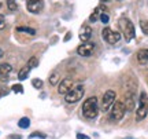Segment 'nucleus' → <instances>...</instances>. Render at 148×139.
Masks as SVG:
<instances>
[{
    "instance_id": "1",
    "label": "nucleus",
    "mask_w": 148,
    "mask_h": 139,
    "mask_svg": "<svg viewBox=\"0 0 148 139\" xmlns=\"http://www.w3.org/2000/svg\"><path fill=\"white\" fill-rule=\"evenodd\" d=\"M82 113L86 118H96L99 114V102L96 96H89L82 105Z\"/></svg>"
},
{
    "instance_id": "2",
    "label": "nucleus",
    "mask_w": 148,
    "mask_h": 139,
    "mask_svg": "<svg viewBox=\"0 0 148 139\" xmlns=\"http://www.w3.org/2000/svg\"><path fill=\"white\" fill-rule=\"evenodd\" d=\"M84 92H85L84 86L82 84H77V86L71 87V90L64 95V101L67 103H75L84 96Z\"/></svg>"
},
{
    "instance_id": "3",
    "label": "nucleus",
    "mask_w": 148,
    "mask_h": 139,
    "mask_svg": "<svg viewBox=\"0 0 148 139\" xmlns=\"http://www.w3.org/2000/svg\"><path fill=\"white\" fill-rule=\"evenodd\" d=\"M119 28H121L122 33H123V36L126 39V41H130L133 37H134V26H133V22L130 19H127V18H121L119 21Z\"/></svg>"
},
{
    "instance_id": "4",
    "label": "nucleus",
    "mask_w": 148,
    "mask_h": 139,
    "mask_svg": "<svg viewBox=\"0 0 148 139\" xmlns=\"http://www.w3.org/2000/svg\"><path fill=\"white\" fill-rule=\"evenodd\" d=\"M147 114H148V95L145 92H141L140 94L137 112H136V120L141 121V120H144V118L147 117Z\"/></svg>"
},
{
    "instance_id": "5",
    "label": "nucleus",
    "mask_w": 148,
    "mask_h": 139,
    "mask_svg": "<svg viewBox=\"0 0 148 139\" xmlns=\"http://www.w3.org/2000/svg\"><path fill=\"white\" fill-rule=\"evenodd\" d=\"M125 113H126V106H125V103L122 101H115L114 105H112V107H111L110 118L112 121H119V120L123 118Z\"/></svg>"
},
{
    "instance_id": "6",
    "label": "nucleus",
    "mask_w": 148,
    "mask_h": 139,
    "mask_svg": "<svg viewBox=\"0 0 148 139\" xmlns=\"http://www.w3.org/2000/svg\"><path fill=\"white\" fill-rule=\"evenodd\" d=\"M115 98H116V94L115 91H112V90H108V91L104 92V95H103V99H101V110L103 112H108L112 105H114V102H115Z\"/></svg>"
},
{
    "instance_id": "7",
    "label": "nucleus",
    "mask_w": 148,
    "mask_h": 139,
    "mask_svg": "<svg viewBox=\"0 0 148 139\" xmlns=\"http://www.w3.org/2000/svg\"><path fill=\"white\" fill-rule=\"evenodd\" d=\"M101 35H103V39H104L108 44H115L121 40V33L114 32V30H111L110 28H104Z\"/></svg>"
},
{
    "instance_id": "8",
    "label": "nucleus",
    "mask_w": 148,
    "mask_h": 139,
    "mask_svg": "<svg viewBox=\"0 0 148 139\" xmlns=\"http://www.w3.org/2000/svg\"><path fill=\"white\" fill-rule=\"evenodd\" d=\"M93 51H95V44L89 43V41L79 44L78 48H77V53H78V55H81V57H89V55L93 54Z\"/></svg>"
},
{
    "instance_id": "9",
    "label": "nucleus",
    "mask_w": 148,
    "mask_h": 139,
    "mask_svg": "<svg viewBox=\"0 0 148 139\" xmlns=\"http://www.w3.org/2000/svg\"><path fill=\"white\" fill-rule=\"evenodd\" d=\"M26 8L29 12L38 14V12L44 8V3H42V0H27Z\"/></svg>"
},
{
    "instance_id": "10",
    "label": "nucleus",
    "mask_w": 148,
    "mask_h": 139,
    "mask_svg": "<svg viewBox=\"0 0 148 139\" xmlns=\"http://www.w3.org/2000/svg\"><path fill=\"white\" fill-rule=\"evenodd\" d=\"M71 87H73V81L70 80V79H63L58 84V92L60 95H66L71 90Z\"/></svg>"
},
{
    "instance_id": "11",
    "label": "nucleus",
    "mask_w": 148,
    "mask_h": 139,
    "mask_svg": "<svg viewBox=\"0 0 148 139\" xmlns=\"http://www.w3.org/2000/svg\"><path fill=\"white\" fill-rule=\"evenodd\" d=\"M90 36H92V28L90 26L81 28V30H79V40H81L82 43H86L90 39Z\"/></svg>"
},
{
    "instance_id": "12",
    "label": "nucleus",
    "mask_w": 148,
    "mask_h": 139,
    "mask_svg": "<svg viewBox=\"0 0 148 139\" xmlns=\"http://www.w3.org/2000/svg\"><path fill=\"white\" fill-rule=\"evenodd\" d=\"M136 58H137L138 64H148V48H143V50H138L137 51V55H136Z\"/></svg>"
},
{
    "instance_id": "13",
    "label": "nucleus",
    "mask_w": 148,
    "mask_h": 139,
    "mask_svg": "<svg viewBox=\"0 0 148 139\" xmlns=\"http://www.w3.org/2000/svg\"><path fill=\"white\" fill-rule=\"evenodd\" d=\"M125 103V106H126V110H133L134 109V96H133V94H129V95H126V101L123 102Z\"/></svg>"
},
{
    "instance_id": "14",
    "label": "nucleus",
    "mask_w": 148,
    "mask_h": 139,
    "mask_svg": "<svg viewBox=\"0 0 148 139\" xmlns=\"http://www.w3.org/2000/svg\"><path fill=\"white\" fill-rule=\"evenodd\" d=\"M11 70H12V66L10 64H0V76L10 75Z\"/></svg>"
},
{
    "instance_id": "15",
    "label": "nucleus",
    "mask_w": 148,
    "mask_h": 139,
    "mask_svg": "<svg viewBox=\"0 0 148 139\" xmlns=\"http://www.w3.org/2000/svg\"><path fill=\"white\" fill-rule=\"evenodd\" d=\"M60 80H62V79H60V75H59L58 72H53L52 75L49 76V84H51V86H56V84H59V83H60Z\"/></svg>"
},
{
    "instance_id": "16",
    "label": "nucleus",
    "mask_w": 148,
    "mask_h": 139,
    "mask_svg": "<svg viewBox=\"0 0 148 139\" xmlns=\"http://www.w3.org/2000/svg\"><path fill=\"white\" fill-rule=\"evenodd\" d=\"M29 73H30V68H29V66H25V68H22V69L19 70L18 79H19V80H25V79H27Z\"/></svg>"
},
{
    "instance_id": "17",
    "label": "nucleus",
    "mask_w": 148,
    "mask_h": 139,
    "mask_svg": "<svg viewBox=\"0 0 148 139\" xmlns=\"http://www.w3.org/2000/svg\"><path fill=\"white\" fill-rule=\"evenodd\" d=\"M18 125L21 127V128H23V129H26L29 125H30V120L27 117H22L19 121H18Z\"/></svg>"
},
{
    "instance_id": "18",
    "label": "nucleus",
    "mask_w": 148,
    "mask_h": 139,
    "mask_svg": "<svg viewBox=\"0 0 148 139\" xmlns=\"http://www.w3.org/2000/svg\"><path fill=\"white\" fill-rule=\"evenodd\" d=\"M7 7L10 11H16L18 10V3L16 0H7Z\"/></svg>"
},
{
    "instance_id": "19",
    "label": "nucleus",
    "mask_w": 148,
    "mask_h": 139,
    "mask_svg": "<svg viewBox=\"0 0 148 139\" xmlns=\"http://www.w3.org/2000/svg\"><path fill=\"white\" fill-rule=\"evenodd\" d=\"M16 30H18V32H26V33H29V35H34V33H36L34 29H32V28H29V26H18Z\"/></svg>"
},
{
    "instance_id": "20",
    "label": "nucleus",
    "mask_w": 148,
    "mask_h": 139,
    "mask_svg": "<svg viewBox=\"0 0 148 139\" xmlns=\"http://www.w3.org/2000/svg\"><path fill=\"white\" fill-rule=\"evenodd\" d=\"M27 66L32 69V68H36V66H38V59L36 58V57H32V58L27 61Z\"/></svg>"
},
{
    "instance_id": "21",
    "label": "nucleus",
    "mask_w": 148,
    "mask_h": 139,
    "mask_svg": "<svg viewBox=\"0 0 148 139\" xmlns=\"http://www.w3.org/2000/svg\"><path fill=\"white\" fill-rule=\"evenodd\" d=\"M11 90L14 92H16V94H22V92H23V87H22L21 84H14V86L11 87Z\"/></svg>"
},
{
    "instance_id": "22",
    "label": "nucleus",
    "mask_w": 148,
    "mask_h": 139,
    "mask_svg": "<svg viewBox=\"0 0 148 139\" xmlns=\"http://www.w3.org/2000/svg\"><path fill=\"white\" fill-rule=\"evenodd\" d=\"M32 84L34 88H37V90H40V88H42V81L40 80V79H34V80L32 81Z\"/></svg>"
},
{
    "instance_id": "23",
    "label": "nucleus",
    "mask_w": 148,
    "mask_h": 139,
    "mask_svg": "<svg viewBox=\"0 0 148 139\" xmlns=\"http://www.w3.org/2000/svg\"><path fill=\"white\" fill-rule=\"evenodd\" d=\"M140 26H141L143 33L148 35V21H141V22H140Z\"/></svg>"
},
{
    "instance_id": "24",
    "label": "nucleus",
    "mask_w": 148,
    "mask_h": 139,
    "mask_svg": "<svg viewBox=\"0 0 148 139\" xmlns=\"http://www.w3.org/2000/svg\"><path fill=\"white\" fill-rule=\"evenodd\" d=\"M29 138H30V139H33V138L44 139V138H45V135H44V134H41V132H33V134H30V135H29Z\"/></svg>"
},
{
    "instance_id": "25",
    "label": "nucleus",
    "mask_w": 148,
    "mask_h": 139,
    "mask_svg": "<svg viewBox=\"0 0 148 139\" xmlns=\"http://www.w3.org/2000/svg\"><path fill=\"white\" fill-rule=\"evenodd\" d=\"M100 21L103 22V24H108V21H110V17L107 15V12H101V14H100Z\"/></svg>"
},
{
    "instance_id": "26",
    "label": "nucleus",
    "mask_w": 148,
    "mask_h": 139,
    "mask_svg": "<svg viewBox=\"0 0 148 139\" xmlns=\"http://www.w3.org/2000/svg\"><path fill=\"white\" fill-rule=\"evenodd\" d=\"M97 12H99V11L96 10L95 12H93V14L90 15V18H89V21H90V22H96V19H97Z\"/></svg>"
},
{
    "instance_id": "27",
    "label": "nucleus",
    "mask_w": 148,
    "mask_h": 139,
    "mask_svg": "<svg viewBox=\"0 0 148 139\" xmlns=\"http://www.w3.org/2000/svg\"><path fill=\"white\" fill-rule=\"evenodd\" d=\"M7 139H21V135H16V134H12V135H10Z\"/></svg>"
},
{
    "instance_id": "28",
    "label": "nucleus",
    "mask_w": 148,
    "mask_h": 139,
    "mask_svg": "<svg viewBox=\"0 0 148 139\" xmlns=\"http://www.w3.org/2000/svg\"><path fill=\"white\" fill-rule=\"evenodd\" d=\"M77 139H89V136H86L85 134H78L77 135Z\"/></svg>"
},
{
    "instance_id": "29",
    "label": "nucleus",
    "mask_w": 148,
    "mask_h": 139,
    "mask_svg": "<svg viewBox=\"0 0 148 139\" xmlns=\"http://www.w3.org/2000/svg\"><path fill=\"white\" fill-rule=\"evenodd\" d=\"M4 28H5V22H4V21H1V22H0V30H3Z\"/></svg>"
},
{
    "instance_id": "30",
    "label": "nucleus",
    "mask_w": 148,
    "mask_h": 139,
    "mask_svg": "<svg viewBox=\"0 0 148 139\" xmlns=\"http://www.w3.org/2000/svg\"><path fill=\"white\" fill-rule=\"evenodd\" d=\"M70 36H71V33H67V35H66V39H64V41H67V40H70Z\"/></svg>"
},
{
    "instance_id": "31",
    "label": "nucleus",
    "mask_w": 148,
    "mask_h": 139,
    "mask_svg": "<svg viewBox=\"0 0 148 139\" xmlns=\"http://www.w3.org/2000/svg\"><path fill=\"white\" fill-rule=\"evenodd\" d=\"M1 21H4V17H3L1 14H0V22H1Z\"/></svg>"
},
{
    "instance_id": "32",
    "label": "nucleus",
    "mask_w": 148,
    "mask_h": 139,
    "mask_svg": "<svg viewBox=\"0 0 148 139\" xmlns=\"http://www.w3.org/2000/svg\"><path fill=\"white\" fill-rule=\"evenodd\" d=\"M1 57H3V50L0 48V58H1Z\"/></svg>"
},
{
    "instance_id": "33",
    "label": "nucleus",
    "mask_w": 148,
    "mask_h": 139,
    "mask_svg": "<svg viewBox=\"0 0 148 139\" xmlns=\"http://www.w3.org/2000/svg\"><path fill=\"white\" fill-rule=\"evenodd\" d=\"M100 1H108V0H100Z\"/></svg>"
},
{
    "instance_id": "34",
    "label": "nucleus",
    "mask_w": 148,
    "mask_h": 139,
    "mask_svg": "<svg viewBox=\"0 0 148 139\" xmlns=\"http://www.w3.org/2000/svg\"><path fill=\"white\" fill-rule=\"evenodd\" d=\"M0 96H1V92H0Z\"/></svg>"
},
{
    "instance_id": "35",
    "label": "nucleus",
    "mask_w": 148,
    "mask_h": 139,
    "mask_svg": "<svg viewBox=\"0 0 148 139\" xmlns=\"http://www.w3.org/2000/svg\"><path fill=\"white\" fill-rule=\"evenodd\" d=\"M0 7H1V3H0Z\"/></svg>"
}]
</instances>
